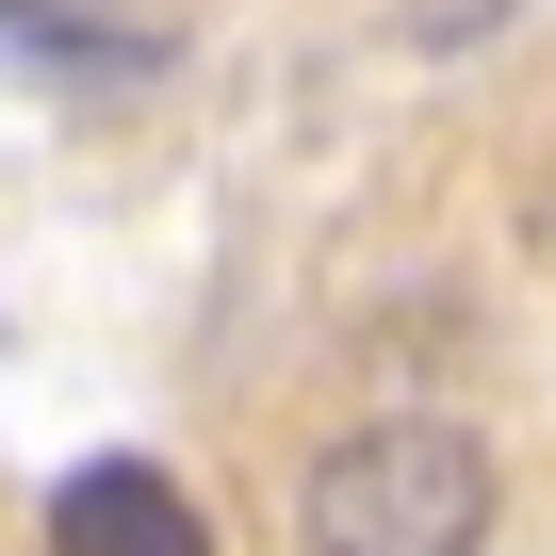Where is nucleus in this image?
<instances>
[{"instance_id": "1", "label": "nucleus", "mask_w": 556, "mask_h": 556, "mask_svg": "<svg viewBox=\"0 0 556 556\" xmlns=\"http://www.w3.org/2000/svg\"><path fill=\"white\" fill-rule=\"evenodd\" d=\"M295 540L312 556H491V458L475 426L442 409H393V426H344L295 491Z\"/></svg>"}, {"instance_id": "2", "label": "nucleus", "mask_w": 556, "mask_h": 556, "mask_svg": "<svg viewBox=\"0 0 556 556\" xmlns=\"http://www.w3.org/2000/svg\"><path fill=\"white\" fill-rule=\"evenodd\" d=\"M50 540H66V556H213V523L180 507L164 458H83V475L50 491Z\"/></svg>"}]
</instances>
